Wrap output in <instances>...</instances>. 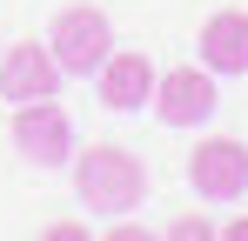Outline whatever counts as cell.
I'll list each match as a JSON object with an SVG mask.
<instances>
[{
	"mask_svg": "<svg viewBox=\"0 0 248 241\" xmlns=\"http://www.w3.org/2000/svg\"><path fill=\"white\" fill-rule=\"evenodd\" d=\"M74 195L94 214H127L134 201H148V167L121 141H87L74 154Z\"/></svg>",
	"mask_w": 248,
	"mask_h": 241,
	"instance_id": "obj_1",
	"label": "cell"
},
{
	"mask_svg": "<svg viewBox=\"0 0 248 241\" xmlns=\"http://www.w3.org/2000/svg\"><path fill=\"white\" fill-rule=\"evenodd\" d=\"M47 47H54V60H61V74H94L108 54H114V20L101 14V7H61L54 14V27H47Z\"/></svg>",
	"mask_w": 248,
	"mask_h": 241,
	"instance_id": "obj_2",
	"label": "cell"
},
{
	"mask_svg": "<svg viewBox=\"0 0 248 241\" xmlns=\"http://www.w3.org/2000/svg\"><path fill=\"white\" fill-rule=\"evenodd\" d=\"M14 148L34 167H67L74 161V120L61 114V101H20L14 107Z\"/></svg>",
	"mask_w": 248,
	"mask_h": 241,
	"instance_id": "obj_3",
	"label": "cell"
},
{
	"mask_svg": "<svg viewBox=\"0 0 248 241\" xmlns=\"http://www.w3.org/2000/svg\"><path fill=\"white\" fill-rule=\"evenodd\" d=\"M188 181H195L202 201H242L248 195V148L228 141V134L202 141V148L188 154Z\"/></svg>",
	"mask_w": 248,
	"mask_h": 241,
	"instance_id": "obj_4",
	"label": "cell"
},
{
	"mask_svg": "<svg viewBox=\"0 0 248 241\" xmlns=\"http://www.w3.org/2000/svg\"><path fill=\"white\" fill-rule=\"evenodd\" d=\"M0 94L20 107V101H54L61 94V60L47 40H14L0 54Z\"/></svg>",
	"mask_w": 248,
	"mask_h": 241,
	"instance_id": "obj_5",
	"label": "cell"
},
{
	"mask_svg": "<svg viewBox=\"0 0 248 241\" xmlns=\"http://www.w3.org/2000/svg\"><path fill=\"white\" fill-rule=\"evenodd\" d=\"M215 101H221V94H215V74H208V67H168V74L155 80V101H148V107H155L168 127H195V120L215 114Z\"/></svg>",
	"mask_w": 248,
	"mask_h": 241,
	"instance_id": "obj_6",
	"label": "cell"
},
{
	"mask_svg": "<svg viewBox=\"0 0 248 241\" xmlns=\"http://www.w3.org/2000/svg\"><path fill=\"white\" fill-rule=\"evenodd\" d=\"M94 80H101V101H108L114 114H134L141 101H155V80H161V67H155L141 47H114V54L94 67Z\"/></svg>",
	"mask_w": 248,
	"mask_h": 241,
	"instance_id": "obj_7",
	"label": "cell"
},
{
	"mask_svg": "<svg viewBox=\"0 0 248 241\" xmlns=\"http://www.w3.org/2000/svg\"><path fill=\"white\" fill-rule=\"evenodd\" d=\"M202 67L208 74H248V7H221L202 20Z\"/></svg>",
	"mask_w": 248,
	"mask_h": 241,
	"instance_id": "obj_8",
	"label": "cell"
},
{
	"mask_svg": "<svg viewBox=\"0 0 248 241\" xmlns=\"http://www.w3.org/2000/svg\"><path fill=\"white\" fill-rule=\"evenodd\" d=\"M161 241H221V228H215L208 214H181V221H174Z\"/></svg>",
	"mask_w": 248,
	"mask_h": 241,
	"instance_id": "obj_9",
	"label": "cell"
},
{
	"mask_svg": "<svg viewBox=\"0 0 248 241\" xmlns=\"http://www.w3.org/2000/svg\"><path fill=\"white\" fill-rule=\"evenodd\" d=\"M41 241H94V235H87V221H47Z\"/></svg>",
	"mask_w": 248,
	"mask_h": 241,
	"instance_id": "obj_10",
	"label": "cell"
},
{
	"mask_svg": "<svg viewBox=\"0 0 248 241\" xmlns=\"http://www.w3.org/2000/svg\"><path fill=\"white\" fill-rule=\"evenodd\" d=\"M101 241H155V235H148V228H134V221H121V214H114V228H108V235H101Z\"/></svg>",
	"mask_w": 248,
	"mask_h": 241,
	"instance_id": "obj_11",
	"label": "cell"
},
{
	"mask_svg": "<svg viewBox=\"0 0 248 241\" xmlns=\"http://www.w3.org/2000/svg\"><path fill=\"white\" fill-rule=\"evenodd\" d=\"M221 241H248V214H235V221L221 228Z\"/></svg>",
	"mask_w": 248,
	"mask_h": 241,
	"instance_id": "obj_12",
	"label": "cell"
},
{
	"mask_svg": "<svg viewBox=\"0 0 248 241\" xmlns=\"http://www.w3.org/2000/svg\"><path fill=\"white\" fill-rule=\"evenodd\" d=\"M0 54H7V47H0Z\"/></svg>",
	"mask_w": 248,
	"mask_h": 241,
	"instance_id": "obj_13",
	"label": "cell"
}]
</instances>
